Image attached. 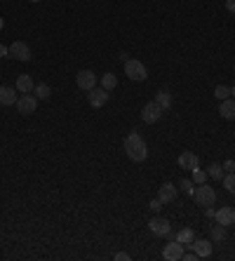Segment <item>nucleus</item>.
<instances>
[{"label": "nucleus", "mask_w": 235, "mask_h": 261, "mask_svg": "<svg viewBox=\"0 0 235 261\" xmlns=\"http://www.w3.org/2000/svg\"><path fill=\"white\" fill-rule=\"evenodd\" d=\"M125 153H127V158L134 160V162H144L146 156H148V146H146L144 137L137 134V132L127 134V139H125Z\"/></svg>", "instance_id": "1"}, {"label": "nucleus", "mask_w": 235, "mask_h": 261, "mask_svg": "<svg viewBox=\"0 0 235 261\" xmlns=\"http://www.w3.org/2000/svg\"><path fill=\"white\" fill-rule=\"evenodd\" d=\"M193 200L200 207H209V205L216 202V191L207 183H197V188H193Z\"/></svg>", "instance_id": "2"}, {"label": "nucleus", "mask_w": 235, "mask_h": 261, "mask_svg": "<svg viewBox=\"0 0 235 261\" xmlns=\"http://www.w3.org/2000/svg\"><path fill=\"white\" fill-rule=\"evenodd\" d=\"M125 73H127V78L134 80V82H144L148 78V71H146V66L139 61V59H127L125 61Z\"/></svg>", "instance_id": "3"}, {"label": "nucleus", "mask_w": 235, "mask_h": 261, "mask_svg": "<svg viewBox=\"0 0 235 261\" xmlns=\"http://www.w3.org/2000/svg\"><path fill=\"white\" fill-rule=\"evenodd\" d=\"M10 57L17 59V61H31V47H28L26 42L17 40V42L10 45Z\"/></svg>", "instance_id": "4"}, {"label": "nucleus", "mask_w": 235, "mask_h": 261, "mask_svg": "<svg viewBox=\"0 0 235 261\" xmlns=\"http://www.w3.org/2000/svg\"><path fill=\"white\" fill-rule=\"evenodd\" d=\"M160 118H162V108L157 106V101H151V104H146L144 108H141V120L148 122V125L157 122Z\"/></svg>", "instance_id": "5"}, {"label": "nucleus", "mask_w": 235, "mask_h": 261, "mask_svg": "<svg viewBox=\"0 0 235 261\" xmlns=\"http://www.w3.org/2000/svg\"><path fill=\"white\" fill-rule=\"evenodd\" d=\"M17 108H19V113H24V116H31L33 111H36V106H38V99L33 97V94H21L19 99H17Z\"/></svg>", "instance_id": "6"}, {"label": "nucleus", "mask_w": 235, "mask_h": 261, "mask_svg": "<svg viewBox=\"0 0 235 261\" xmlns=\"http://www.w3.org/2000/svg\"><path fill=\"white\" fill-rule=\"evenodd\" d=\"M87 99H90L92 108H101V106H106V101H108V90H104V87H92Z\"/></svg>", "instance_id": "7"}, {"label": "nucleus", "mask_w": 235, "mask_h": 261, "mask_svg": "<svg viewBox=\"0 0 235 261\" xmlns=\"http://www.w3.org/2000/svg\"><path fill=\"white\" fill-rule=\"evenodd\" d=\"M76 82H78V87H80V90L90 92L92 87H97V76H94L92 71H80V73H78V78H76Z\"/></svg>", "instance_id": "8"}, {"label": "nucleus", "mask_w": 235, "mask_h": 261, "mask_svg": "<svg viewBox=\"0 0 235 261\" xmlns=\"http://www.w3.org/2000/svg\"><path fill=\"white\" fill-rule=\"evenodd\" d=\"M162 257H165L167 261H179L183 257V245L181 242H176V240H172L170 245L162 249Z\"/></svg>", "instance_id": "9"}, {"label": "nucleus", "mask_w": 235, "mask_h": 261, "mask_svg": "<svg viewBox=\"0 0 235 261\" xmlns=\"http://www.w3.org/2000/svg\"><path fill=\"white\" fill-rule=\"evenodd\" d=\"M197 165H200V158L193 151H183L181 156H179V167L181 170H196Z\"/></svg>", "instance_id": "10"}, {"label": "nucleus", "mask_w": 235, "mask_h": 261, "mask_svg": "<svg viewBox=\"0 0 235 261\" xmlns=\"http://www.w3.org/2000/svg\"><path fill=\"white\" fill-rule=\"evenodd\" d=\"M216 223H221V226H233L235 223V209L233 207H221V209H216Z\"/></svg>", "instance_id": "11"}, {"label": "nucleus", "mask_w": 235, "mask_h": 261, "mask_svg": "<svg viewBox=\"0 0 235 261\" xmlns=\"http://www.w3.org/2000/svg\"><path fill=\"white\" fill-rule=\"evenodd\" d=\"M148 228L153 231L156 235H167L172 231V226H170V221L167 219H162V217H156V219H151L148 221Z\"/></svg>", "instance_id": "12"}, {"label": "nucleus", "mask_w": 235, "mask_h": 261, "mask_svg": "<svg viewBox=\"0 0 235 261\" xmlns=\"http://www.w3.org/2000/svg\"><path fill=\"white\" fill-rule=\"evenodd\" d=\"M157 198L162 200V205L174 202V198H176V188H174V183H162V186L157 188Z\"/></svg>", "instance_id": "13"}, {"label": "nucleus", "mask_w": 235, "mask_h": 261, "mask_svg": "<svg viewBox=\"0 0 235 261\" xmlns=\"http://www.w3.org/2000/svg\"><path fill=\"white\" fill-rule=\"evenodd\" d=\"M191 247H193V252H196L200 259H205V257L212 254V242H209V240H202V238H200V240H193Z\"/></svg>", "instance_id": "14"}, {"label": "nucleus", "mask_w": 235, "mask_h": 261, "mask_svg": "<svg viewBox=\"0 0 235 261\" xmlns=\"http://www.w3.org/2000/svg\"><path fill=\"white\" fill-rule=\"evenodd\" d=\"M17 99H19L17 87H0V104H2V106L17 104Z\"/></svg>", "instance_id": "15"}, {"label": "nucleus", "mask_w": 235, "mask_h": 261, "mask_svg": "<svg viewBox=\"0 0 235 261\" xmlns=\"http://www.w3.org/2000/svg\"><path fill=\"white\" fill-rule=\"evenodd\" d=\"M17 92H21V94H31L33 92V80H31V76H26V73H21V76H17Z\"/></svg>", "instance_id": "16"}, {"label": "nucleus", "mask_w": 235, "mask_h": 261, "mask_svg": "<svg viewBox=\"0 0 235 261\" xmlns=\"http://www.w3.org/2000/svg\"><path fill=\"white\" fill-rule=\"evenodd\" d=\"M219 113H221L226 120H235V99H223L221 106H219Z\"/></svg>", "instance_id": "17"}, {"label": "nucleus", "mask_w": 235, "mask_h": 261, "mask_svg": "<svg viewBox=\"0 0 235 261\" xmlns=\"http://www.w3.org/2000/svg\"><path fill=\"white\" fill-rule=\"evenodd\" d=\"M156 101H157V106H160L162 111H170L172 108V92L170 90H160L156 94Z\"/></svg>", "instance_id": "18"}, {"label": "nucleus", "mask_w": 235, "mask_h": 261, "mask_svg": "<svg viewBox=\"0 0 235 261\" xmlns=\"http://www.w3.org/2000/svg\"><path fill=\"white\" fill-rule=\"evenodd\" d=\"M174 240H176V242H181V245H191V242H193V228H181V231L176 233Z\"/></svg>", "instance_id": "19"}, {"label": "nucleus", "mask_w": 235, "mask_h": 261, "mask_svg": "<svg viewBox=\"0 0 235 261\" xmlns=\"http://www.w3.org/2000/svg\"><path fill=\"white\" fill-rule=\"evenodd\" d=\"M207 177H212V179H223L226 177V172H223V165H219V162H212L207 170Z\"/></svg>", "instance_id": "20"}, {"label": "nucleus", "mask_w": 235, "mask_h": 261, "mask_svg": "<svg viewBox=\"0 0 235 261\" xmlns=\"http://www.w3.org/2000/svg\"><path fill=\"white\" fill-rule=\"evenodd\" d=\"M118 85V78H116V73H104V76H101V87H104V90H113V87H116Z\"/></svg>", "instance_id": "21"}, {"label": "nucleus", "mask_w": 235, "mask_h": 261, "mask_svg": "<svg viewBox=\"0 0 235 261\" xmlns=\"http://www.w3.org/2000/svg\"><path fill=\"white\" fill-rule=\"evenodd\" d=\"M33 92H36V97H38V99H47V97L52 94V87H50L47 82H40V85L33 87Z\"/></svg>", "instance_id": "22"}, {"label": "nucleus", "mask_w": 235, "mask_h": 261, "mask_svg": "<svg viewBox=\"0 0 235 261\" xmlns=\"http://www.w3.org/2000/svg\"><path fill=\"white\" fill-rule=\"evenodd\" d=\"M221 181H223V188H226L228 193H233V196H235V172H228Z\"/></svg>", "instance_id": "23"}, {"label": "nucleus", "mask_w": 235, "mask_h": 261, "mask_svg": "<svg viewBox=\"0 0 235 261\" xmlns=\"http://www.w3.org/2000/svg\"><path fill=\"white\" fill-rule=\"evenodd\" d=\"M212 240L214 242H221V240H226V226H212Z\"/></svg>", "instance_id": "24"}, {"label": "nucleus", "mask_w": 235, "mask_h": 261, "mask_svg": "<svg viewBox=\"0 0 235 261\" xmlns=\"http://www.w3.org/2000/svg\"><path fill=\"white\" fill-rule=\"evenodd\" d=\"M214 97H216V99H228V97H231V87H226V85H216V87H214Z\"/></svg>", "instance_id": "25"}, {"label": "nucleus", "mask_w": 235, "mask_h": 261, "mask_svg": "<svg viewBox=\"0 0 235 261\" xmlns=\"http://www.w3.org/2000/svg\"><path fill=\"white\" fill-rule=\"evenodd\" d=\"M191 172H193V181H196V183H205V181H207V172H205V170L196 167V170H191Z\"/></svg>", "instance_id": "26"}, {"label": "nucleus", "mask_w": 235, "mask_h": 261, "mask_svg": "<svg viewBox=\"0 0 235 261\" xmlns=\"http://www.w3.org/2000/svg\"><path fill=\"white\" fill-rule=\"evenodd\" d=\"M179 188H181L183 193L193 196V181H191V179H181V181H179Z\"/></svg>", "instance_id": "27"}, {"label": "nucleus", "mask_w": 235, "mask_h": 261, "mask_svg": "<svg viewBox=\"0 0 235 261\" xmlns=\"http://www.w3.org/2000/svg\"><path fill=\"white\" fill-rule=\"evenodd\" d=\"M148 207L153 209V212H160V209H162V200H160V198H153V200H151V205H148Z\"/></svg>", "instance_id": "28"}, {"label": "nucleus", "mask_w": 235, "mask_h": 261, "mask_svg": "<svg viewBox=\"0 0 235 261\" xmlns=\"http://www.w3.org/2000/svg\"><path fill=\"white\" fill-rule=\"evenodd\" d=\"M181 259H183V261H197V259H200V257H197L196 252H188V254L183 252V257H181Z\"/></svg>", "instance_id": "29"}, {"label": "nucleus", "mask_w": 235, "mask_h": 261, "mask_svg": "<svg viewBox=\"0 0 235 261\" xmlns=\"http://www.w3.org/2000/svg\"><path fill=\"white\" fill-rule=\"evenodd\" d=\"M235 170V160H226L223 162V172H233Z\"/></svg>", "instance_id": "30"}, {"label": "nucleus", "mask_w": 235, "mask_h": 261, "mask_svg": "<svg viewBox=\"0 0 235 261\" xmlns=\"http://www.w3.org/2000/svg\"><path fill=\"white\" fill-rule=\"evenodd\" d=\"M130 259H132V257L127 254V252H118V254H116V261H130Z\"/></svg>", "instance_id": "31"}, {"label": "nucleus", "mask_w": 235, "mask_h": 261, "mask_svg": "<svg viewBox=\"0 0 235 261\" xmlns=\"http://www.w3.org/2000/svg\"><path fill=\"white\" fill-rule=\"evenodd\" d=\"M226 10L231 14H235V0H226Z\"/></svg>", "instance_id": "32"}, {"label": "nucleus", "mask_w": 235, "mask_h": 261, "mask_svg": "<svg viewBox=\"0 0 235 261\" xmlns=\"http://www.w3.org/2000/svg\"><path fill=\"white\" fill-rule=\"evenodd\" d=\"M2 57H10V47H5V45H0V59Z\"/></svg>", "instance_id": "33"}, {"label": "nucleus", "mask_w": 235, "mask_h": 261, "mask_svg": "<svg viewBox=\"0 0 235 261\" xmlns=\"http://www.w3.org/2000/svg\"><path fill=\"white\" fill-rule=\"evenodd\" d=\"M205 214H207L209 219H214V217H216V212L212 209V205H209V207H205Z\"/></svg>", "instance_id": "34"}, {"label": "nucleus", "mask_w": 235, "mask_h": 261, "mask_svg": "<svg viewBox=\"0 0 235 261\" xmlns=\"http://www.w3.org/2000/svg\"><path fill=\"white\" fill-rule=\"evenodd\" d=\"M2 26H5V19H2V17H0V31H2Z\"/></svg>", "instance_id": "35"}, {"label": "nucleus", "mask_w": 235, "mask_h": 261, "mask_svg": "<svg viewBox=\"0 0 235 261\" xmlns=\"http://www.w3.org/2000/svg\"><path fill=\"white\" fill-rule=\"evenodd\" d=\"M231 97H233V99H235V85H233V87H231Z\"/></svg>", "instance_id": "36"}, {"label": "nucleus", "mask_w": 235, "mask_h": 261, "mask_svg": "<svg viewBox=\"0 0 235 261\" xmlns=\"http://www.w3.org/2000/svg\"><path fill=\"white\" fill-rule=\"evenodd\" d=\"M28 2H40V0H28Z\"/></svg>", "instance_id": "37"}]
</instances>
